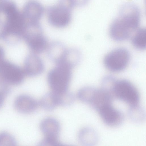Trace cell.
Returning <instances> with one entry per match:
<instances>
[{
    "mask_svg": "<svg viewBox=\"0 0 146 146\" xmlns=\"http://www.w3.org/2000/svg\"><path fill=\"white\" fill-rule=\"evenodd\" d=\"M71 68L58 64L52 68L47 76V81L52 92L60 93L67 91L72 77Z\"/></svg>",
    "mask_w": 146,
    "mask_h": 146,
    "instance_id": "6da1fadb",
    "label": "cell"
},
{
    "mask_svg": "<svg viewBox=\"0 0 146 146\" xmlns=\"http://www.w3.org/2000/svg\"><path fill=\"white\" fill-rule=\"evenodd\" d=\"M23 36L33 53L36 54L41 53L47 49L48 45L47 40L43 33L39 23L28 27Z\"/></svg>",
    "mask_w": 146,
    "mask_h": 146,
    "instance_id": "7a4b0ae2",
    "label": "cell"
},
{
    "mask_svg": "<svg viewBox=\"0 0 146 146\" xmlns=\"http://www.w3.org/2000/svg\"><path fill=\"white\" fill-rule=\"evenodd\" d=\"M130 55L126 49L122 48L113 50L108 53L104 59L105 67L113 72H118L124 69L127 65Z\"/></svg>",
    "mask_w": 146,
    "mask_h": 146,
    "instance_id": "3957f363",
    "label": "cell"
},
{
    "mask_svg": "<svg viewBox=\"0 0 146 146\" xmlns=\"http://www.w3.org/2000/svg\"><path fill=\"white\" fill-rule=\"evenodd\" d=\"M113 95L130 105L138 104L140 100L138 90L131 82L126 80H117Z\"/></svg>",
    "mask_w": 146,
    "mask_h": 146,
    "instance_id": "277c9868",
    "label": "cell"
},
{
    "mask_svg": "<svg viewBox=\"0 0 146 146\" xmlns=\"http://www.w3.org/2000/svg\"><path fill=\"white\" fill-rule=\"evenodd\" d=\"M138 23L136 20L117 21L112 24L110 29L111 37L117 41H122L132 37L136 31Z\"/></svg>",
    "mask_w": 146,
    "mask_h": 146,
    "instance_id": "5b68a950",
    "label": "cell"
},
{
    "mask_svg": "<svg viewBox=\"0 0 146 146\" xmlns=\"http://www.w3.org/2000/svg\"><path fill=\"white\" fill-rule=\"evenodd\" d=\"M70 10L58 5L48 7L47 16L49 23L53 26L63 28L67 26L71 21Z\"/></svg>",
    "mask_w": 146,
    "mask_h": 146,
    "instance_id": "8992f818",
    "label": "cell"
},
{
    "mask_svg": "<svg viewBox=\"0 0 146 146\" xmlns=\"http://www.w3.org/2000/svg\"><path fill=\"white\" fill-rule=\"evenodd\" d=\"M25 74L24 70L11 62L2 61L0 64V78L5 82L20 83Z\"/></svg>",
    "mask_w": 146,
    "mask_h": 146,
    "instance_id": "52a82bcc",
    "label": "cell"
},
{
    "mask_svg": "<svg viewBox=\"0 0 146 146\" xmlns=\"http://www.w3.org/2000/svg\"><path fill=\"white\" fill-rule=\"evenodd\" d=\"M101 119L107 125L116 127L123 123L124 118L123 113L112 105L105 106L98 111Z\"/></svg>",
    "mask_w": 146,
    "mask_h": 146,
    "instance_id": "ba28073f",
    "label": "cell"
},
{
    "mask_svg": "<svg viewBox=\"0 0 146 146\" xmlns=\"http://www.w3.org/2000/svg\"><path fill=\"white\" fill-rule=\"evenodd\" d=\"M44 8L38 1L32 0L24 6L22 13L26 23L38 22L43 15Z\"/></svg>",
    "mask_w": 146,
    "mask_h": 146,
    "instance_id": "9c48e42d",
    "label": "cell"
},
{
    "mask_svg": "<svg viewBox=\"0 0 146 146\" xmlns=\"http://www.w3.org/2000/svg\"><path fill=\"white\" fill-rule=\"evenodd\" d=\"M44 69L43 62L37 54L33 53L27 56L24 64L25 74L31 76H36L40 74Z\"/></svg>",
    "mask_w": 146,
    "mask_h": 146,
    "instance_id": "30bf717a",
    "label": "cell"
},
{
    "mask_svg": "<svg viewBox=\"0 0 146 146\" xmlns=\"http://www.w3.org/2000/svg\"><path fill=\"white\" fill-rule=\"evenodd\" d=\"M40 127L44 137L58 138L60 125L55 119L48 117L44 119L40 124Z\"/></svg>",
    "mask_w": 146,
    "mask_h": 146,
    "instance_id": "8fae6325",
    "label": "cell"
},
{
    "mask_svg": "<svg viewBox=\"0 0 146 146\" xmlns=\"http://www.w3.org/2000/svg\"><path fill=\"white\" fill-rule=\"evenodd\" d=\"M113 97L111 94L102 89H96L94 97L90 104L98 111L105 106L112 105Z\"/></svg>",
    "mask_w": 146,
    "mask_h": 146,
    "instance_id": "7c38bea8",
    "label": "cell"
},
{
    "mask_svg": "<svg viewBox=\"0 0 146 146\" xmlns=\"http://www.w3.org/2000/svg\"><path fill=\"white\" fill-rule=\"evenodd\" d=\"M47 49L49 58L56 64L60 63L67 49L62 43L58 41L52 42Z\"/></svg>",
    "mask_w": 146,
    "mask_h": 146,
    "instance_id": "4fadbf2b",
    "label": "cell"
},
{
    "mask_svg": "<svg viewBox=\"0 0 146 146\" xmlns=\"http://www.w3.org/2000/svg\"><path fill=\"white\" fill-rule=\"evenodd\" d=\"M80 143L83 145L91 146L95 145L98 140V136L96 131L93 128L86 127L81 129L78 135Z\"/></svg>",
    "mask_w": 146,
    "mask_h": 146,
    "instance_id": "5bb4252c",
    "label": "cell"
},
{
    "mask_svg": "<svg viewBox=\"0 0 146 146\" xmlns=\"http://www.w3.org/2000/svg\"><path fill=\"white\" fill-rule=\"evenodd\" d=\"M81 58L80 53L77 49H67L61 62L58 64H62L72 68L78 64Z\"/></svg>",
    "mask_w": 146,
    "mask_h": 146,
    "instance_id": "9a60e30c",
    "label": "cell"
},
{
    "mask_svg": "<svg viewBox=\"0 0 146 146\" xmlns=\"http://www.w3.org/2000/svg\"><path fill=\"white\" fill-rule=\"evenodd\" d=\"M128 115L130 120L136 123H141L145 120V112L143 107L138 104L130 105Z\"/></svg>",
    "mask_w": 146,
    "mask_h": 146,
    "instance_id": "2e32d148",
    "label": "cell"
},
{
    "mask_svg": "<svg viewBox=\"0 0 146 146\" xmlns=\"http://www.w3.org/2000/svg\"><path fill=\"white\" fill-rule=\"evenodd\" d=\"M41 106L47 111H52L58 105L56 94L52 92L44 94L40 102Z\"/></svg>",
    "mask_w": 146,
    "mask_h": 146,
    "instance_id": "e0dca14e",
    "label": "cell"
},
{
    "mask_svg": "<svg viewBox=\"0 0 146 146\" xmlns=\"http://www.w3.org/2000/svg\"><path fill=\"white\" fill-rule=\"evenodd\" d=\"M20 106L21 111L25 113H31L37 108V102L31 97L23 96L20 98Z\"/></svg>",
    "mask_w": 146,
    "mask_h": 146,
    "instance_id": "ac0fdd59",
    "label": "cell"
},
{
    "mask_svg": "<svg viewBox=\"0 0 146 146\" xmlns=\"http://www.w3.org/2000/svg\"><path fill=\"white\" fill-rule=\"evenodd\" d=\"M132 42L136 48L141 50L145 49L146 45L145 30L141 29L136 31L132 36Z\"/></svg>",
    "mask_w": 146,
    "mask_h": 146,
    "instance_id": "d6986e66",
    "label": "cell"
},
{
    "mask_svg": "<svg viewBox=\"0 0 146 146\" xmlns=\"http://www.w3.org/2000/svg\"><path fill=\"white\" fill-rule=\"evenodd\" d=\"M96 90V89L91 87L83 88L78 91V97L82 102L90 104L94 97Z\"/></svg>",
    "mask_w": 146,
    "mask_h": 146,
    "instance_id": "ffe728a7",
    "label": "cell"
},
{
    "mask_svg": "<svg viewBox=\"0 0 146 146\" xmlns=\"http://www.w3.org/2000/svg\"><path fill=\"white\" fill-rule=\"evenodd\" d=\"M58 105L67 106L71 105L74 102V97L71 92L66 91L64 92L56 93Z\"/></svg>",
    "mask_w": 146,
    "mask_h": 146,
    "instance_id": "44dd1931",
    "label": "cell"
},
{
    "mask_svg": "<svg viewBox=\"0 0 146 146\" xmlns=\"http://www.w3.org/2000/svg\"><path fill=\"white\" fill-rule=\"evenodd\" d=\"M117 80L111 76L105 77L101 82V89L113 95V92Z\"/></svg>",
    "mask_w": 146,
    "mask_h": 146,
    "instance_id": "7402d4cb",
    "label": "cell"
},
{
    "mask_svg": "<svg viewBox=\"0 0 146 146\" xmlns=\"http://www.w3.org/2000/svg\"><path fill=\"white\" fill-rule=\"evenodd\" d=\"M40 145L42 146H58L60 145V142L58 138L44 137L40 143Z\"/></svg>",
    "mask_w": 146,
    "mask_h": 146,
    "instance_id": "603a6c76",
    "label": "cell"
},
{
    "mask_svg": "<svg viewBox=\"0 0 146 146\" xmlns=\"http://www.w3.org/2000/svg\"><path fill=\"white\" fill-rule=\"evenodd\" d=\"M58 5L70 11L74 6L72 0H59Z\"/></svg>",
    "mask_w": 146,
    "mask_h": 146,
    "instance_id": "cb8c5ba5",
    "label": "cell"
},
{
    "mask_svg": "<svg viewBox=\"0 0 146 146\" xmlns=\"http://www.w3.org/2000/svg\"><path fill=\"white\" fill-rule=\"evenodd\" d=\"M74 6H81L84 5L86 0H72Z\"/></svg>",
    "mask_w": 146,
    "mask_h": 146,
    "instance_id": "d4e9b609",
    "label": "cell"
},
{
    "mask_svg": "<svg viewBox=\"0 0 146 146\" xmlns=\"http://www.w3.org/2000/svg\"><path fill=\"white\" fill-rule=\"evenodd\" d=\"M3 51L1 47H0V64L2 61L3 57Z\"/></svg>",
    "mask_w": 146,
    "mask_h": 146,
    "instance_id": "484cf974",
    "label": "cell"
}]
</instances>
